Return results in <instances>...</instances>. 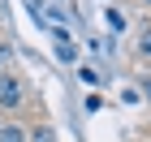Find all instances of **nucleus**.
<instances>
[{
	"label": "nucleus",
	"instance_id": "obj_1",
	"mask_svg": "<svg viewBox=\"0 0 151 142\" xmlns=\"http://www.w3.org/2000/svg\"><path fill=\"white\" fill-rule=\"evenodd\" d=\"M26 103V82L17 78V73H0V108H22Z\"/></svg>",
	"mask_w": 151,
	"mask_h": 142
},
{
	"label": "nucleus",
	"instance_id": "obj_6",
	"mask_svg": "<svg viewBox=\"0 0 151 142\" xmlns=\"http://www.w3.org/2000/svg\"><path fill=\"white\" fill-rule=\"evenodd\" d=\"M4 60H9V52H4V47H0V73H4Z\"/></svg>",
	"mask_w": 151,
	"mask_h": 142
},
{
	"label": "nucleus",
	"instance_id": "obj_4",
	"mask_svg": "<svg viewBox=\"0 0 151 142\" xmlns=\"http://www.w3.org/2000/svg\"><path fill=\"white\" fill-rule=\"evenodd\" d=\"M26 142H56V133H52V125H35L26 133Z\"/></svg>",
	"mask_w": 151,
	"mask_h": 142
},
{
	"label": "nucleus",
	"instance_id": "obj_5",
	"mask_svg": "<svg viewBox=\"0 0 151 142\" xmlns=\"http://www.w3.org/2000/svg\"><path fill=\"white\" fill-rule=\"evenodd\" d=\"M56 60H65V65L73 60V43H69L65 35H56Z\"/></svg>",
	"mask_w": 151,
	"mask_h": 142
},
{
	"label": "nucleus",
	"instance_id": "obj_7",
	"mask_svg": "<svg viewBox=\"0 0 151 142\" xmlns=\"http://www.w3.org/2000/svg\"><path fill=\"white\" fill-rule=\"evenodd\" d=\"M147 4H151V0H147Z\"/></svg>",
	"mask_w": 151,
	"mask_h": 142
},
{
	"label": "nucleus",
	"instance_id": "obj_3",
	"mask_svg": "<svg viewBox=\"0 0 151 142\" xmlns=\"http://www.w3.org/2000/svg\"><path fill=\"white\" fill-rule=\"evenodd\" d=\"M134 47H138V56H147V60H151V22H142V26H138V43H134Z\"/></svg>",
	"mask_w": 151,
	"mask_h": 142
},
{
	"label": "nucleus",
	"instance_id": "obj_2",
	"mask_svg": "<svg viewBox=\"0 0 151 142\" xmlns=\"http://www.w3.org/2000/svg\"><path fill=\"white\" fill-rule=\"evenodd\" d=\"M0 142H26V129L13 125V121H4V125H0Z\"/></svg>",
	"mask_w": 151,
	"mask_h": 142
}]
</instances>
